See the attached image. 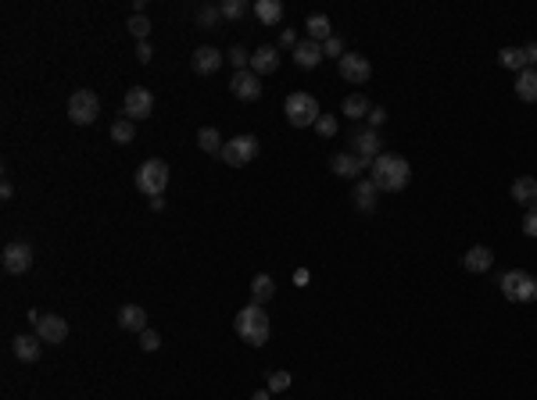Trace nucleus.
<instances>
[{
  "mask_svg": "<svg viewBox=\"0 0 537 400\" xmlns=\"http://www.w3.org/2000/svg\"><path fill=\"white\" fill-rule=\"evenodd\" d=\"M29 322L36 325V336H40L44 343H51V347H58V343H65V339H69V322H65L61 314L29 311Z\"/></svg>",
  "mask_w": 537,
  "mask_h": 400,
  "instance_id": "423d86ee",
  "label": "nucleus"
},
{
  "mask_svg": "<svg viewBox=\"0 0 537 400\" xmlns=\"http://www.w3.org/2000/svg\"><path fill=\"white\" fill-rule=\"evenodd\" d=\"M140 347L151 354V350H158V347H161V336H158L154 329H144V332H140Z\"/></svg>",
  "mask_w": 537,
  "mask_h": 400,
  "instance_id": "e433bc0d",
  "label": "nucleus"
},
{
  "mask_svg": "<svg viewBox=\"0 0 537 400\" xmlns=\"http://www.w3.org/2000/svg\"><path fill=\"white\" fill-rule=\"evenodd\" d=\"M251 400H268V389H258V393H254Z\"/></svg>",
  "mask_w": 537,
  "mask_h": 400,
  "instance_id": "a18cd8bd",
  "label": "nucleus"
},
{
  "mask_svg": "<svg viewBox=\"0 0 537 400\" xmlns=\"http://www.w3.org/2000/svg\"><path fill=\"white\" fill-rule=\"evenodd\" d=\"M222 51H215V47H197L194 51V58H190V65H194V72L197 76H211V72H219L222 68Z\"/></svg>",
  "mask_w": 537,
  "mask_h": 400,
  "instance_id": "2eb2a0df",
  "label": "nucleus"
},
{
  "mask_svg": "<svg viewBox=\"0 0 537 400\" xmlns=\"http://www.w3.org/2000/svg\"><path fill=\"white\" fill-rule=\"evenodd\" d=\"M294 61H298V68H319L323 47H319L316 40H301V43L294 47Z\"/></svg>",
  "mask_w": 537,
  "mask_h": 400,
  "instance_id": "aec40b11",
  "label": "nucleus"
},
{
  "mask_svg": "<svg viewBox=\"0 0 537 400\" xmlns=\"http://www.w3.org/2000/svg\"><path fill=\"white\" fill-rule=\"evenodd\" d=\"M523 54H526V68H533V65H537V43H526Z\"/></svg>",
  "mask_w": 537,
  "mask_h": 400,
  "instance_id": "79ce46f5",
  "label": "nucleus"
},
{
  "mask_svg": "<svg viewBox=\"0 0 537 400\" xmlns=\"http://www.w3.org/2000/svg\"><path fill=\"white\" fill-rule=\"evenodd\" d=\"M233 329H236V336H240L244 343L265 347V343H268V314H265V307H261V304L240 307L236 318H233Z\"/></svg>",
  "mask_w": 537,
  "mask_h": 400,
  "instance_id": "f03ea898",
  "label": "nucleus"
},
{
  "mask_svg": "<svg viewBox=\"0 0 537 400\" xmlns=\"http://www.w3.org/2000/svg\"><path fill=\"white\" fill-rule=\"evenodd\" d=\"M316 133H319V136H337V118H333V115H319Z\"/></svg>",
  "mask_w": 537,
  "mask_h": 400,
  "instance_id": "c9c22d12",
  "label": "nucleus"
},
{
  "mask_svg": "<svg viewBox=\"0 0 537 400\" xmlns=\"http://www.w3.org/2000/svg\"><path fill=\"white\" fill-rule=\"evenodd\" d=\"M219 158L229 168H244V165H251L258 158V140L254 136H233V140H226V147H222Z\"/></svg>",
  "mask_w": 537,
  "mask_h": 400,
  "instance_id": "6e6552de",
  "label": "nucleus"
},
{
  "mask_svg": "<svg viewBox=\"0 0 537 400\" xmlns=\"http://www.w3.org/2000/svg\"><path fill=\"white\" fill-rule=\"evenodd\" d=\"M355 154L362 158V161H376L383 150H380V136H376V129H366V133H355Z\"/></svg>",
  "mask_w": 537,
  "mask_h": 400,
  "instance_id": "f3484780",
  "label": "nucleus"
},
{
  "mask_svg": "<svg viewBox=\"0 0 537 400\" xmlns=\"http://www.w3.org/2000/svg\"><path fill=\"white\" fill-rule=\"evenodd\" d=\"M516 97L526 104H537V68H523L516 76Z\"/></svg>",
  "mask_w": 537,
  "mask_h": 400,
  "instance_id": "412c9836",
  "label": "nucleus"
},
{
  "mask_svg": "<svg viewBox=\"0 0 537 400\" xmlns=\"http://www.w3.org/2000/svg\"><path fill=\"white\" fill-rule=\"evenodd\" d=\"M462 265H466L469 272H487V268L494 265V250H491V247H469L466 257H462Z\"/></svg>",
  "mask_w": 537,
  "mask_h": 400,
  "instance_id": "4be33fe9",
  "label": "nucleus"
},
{
  "mask_svg": "<svg viewBox=\"0 0 537 400\" xmlns=\"http://www.w3.org/2000/svg\"><path fill=\"white\" fill-rule=\"evenodd\" d=\"M276 297V282H273V275H254V282H251V304H265V300H273Z\"/></svg>",
  "mask_w": 537,
  "mask_h": 400,
  "instance_id": "393cba45",
  "label": "nucleus"
},
{
  "mask_svg": "<svg viewBox=\"0 0 537 400\" xmlns=\"http://www.w3.org/2000/svg\"><path fill=\"white\" fill-rule=\"evenodd\" d=\"M337 72H341V79H344V83L366 86V83H369V76H373V65H369L362 54H344V58L337 61Z\"/></svg>",
  "mask_w": 537,
  "mask_h": 400,
  "instance_id": "9d476101",
  "label": "nucleus"
},
{
  "mask_svg": "<svg viewBox=\"0 0 537 400\" xmlns=\"http://www.w3.org/2000/svg\"><path fill=\"white\" fill-rule=\"evenodd\" d=\"M0 265H4V272L8 275H22V272H29L33 268V247L29 243H8L4 247V254H0Z\"/></svg>",
  "mask_w": 537,
  "mask_h": 400,
  "instance_id": "1a4fd4ad",
  "label": "nucleus"
},
{
  "mask_svg": "<svg viewBox=\"0 0 537 400\" xmlns=\"http://www.w3.org/2000/svg\"><path fill=\"white\" fill-rule=\"evenodd\" d=\"M254 15L261 26H276L283 19V4L280 0H254Z\"/></svg>",
  "mask_w": 537,
  "mask_h": 400,
  "instance_id": "b1692460",
  "label": "nucleus"
},
{
  "mask_svg": "<svg viewBox=\"0 0 537 400\" xmlns=\"http://www.w3.org/2000/svg\"><path fill=\"white\" fill-rule=\"evenodd\" d=\"M133 136H136L133 118H119V122L111 125V140H115V143H133Z\"/></svg>",
  "mask_w": 537,
  "mask_h": 400,
  "instance_id": "2f4dec72",
  "label": "nucleus"
},
{
  "mask_svg": "<svg viewBox=\"0 0 537 400\" xmlns=\"http://www.w3.org/2000/svg\"><path fill=\"white\" fill-rule=\"evenodd\" d=\"M165 186H169V165L161 158H147L136 168V190L144 197H165Z\"/></svg>",
  "mask_w": 537,
  "mask_h": 400,
  "instance_id": "20e7f679",
  "label": "nucleus"
},
{
  "mask_svg": "<svg viewBox=\"0 0 537 400\" xmlns=\"http://www.w3.org/2000/svg\"><path fill=\"white\" fill-rule=\"evenodd\" d=\"M369 179L376 183L380 193H401L408 186V179H412V165L405 158H398V154H380L373 161V168H369Z\"/></svg>",
  "mask_w": 537,
  "mask_h": 400,
  "instance_id": "f257e3e1",
  "label": "nucleus"
},
{
  "mask_svg": "<svg viewBox=\"0 0 537 400\" xmlns=\"http://www.w3.org/2000/svg\"><path fill=\"white\" fill-rule=\"evenodd\" d=\"M291 386V375L287 371H273V375H268V389H273V393H280V389H287Z\"/></svg>",
  "mask_w": 537,
  "mask_h": 400,
  "instance_id": "4c0bfd02",
  "label": "nucleus"
},
{
  "mask_svg": "<svg viewBox=\"0 0 537 400\" xmlns=\"http://www.w3.org/2000/svg\"><path fill=\"white\" fill-rule=\"evenodd\" d=\"M283 115H287V122L294 125V129H308V125H316L319 122V101L312 97V93H305V90H298V93H291L287 97V104H283Z\"/></svg>",
  "mask_w": 537,
  "mask_h": 400,
  "instance_id": "7ed1b4c3",
  "label": "nucleus"
},
{
  "mask_svg": "<svg viewBox=\"0 0 537 400\" xmlns=\"http://www.w3.org/2000/svg\"><path fill=\"white\" fill-rule=\"evenodd\" d=\"M512 200L523 204L526 211L537 207V179H533V175H519V179L512 183Z\"/></svg>",
  "mask_w": 537,
  "mask_h": 400,
  "instance_id": "6ab92c4d",
  "label": "nucleus"
},
{
  "mask_svg": "<svg viewBox=\"0 0 537 400\" xmlns=\"http://www.w3.org/2000/svg\"><path fill=\"white\" fill-rule=\"evenodd\" d=\"M151 58H154V51H151V43H147V40H144V43H136V61H144V65H147Z\"/></svg>",
  "mask_w": 537,
  "mask_h": 400,
  "instance_id": "a19ab883",
  "label": "nucleus"
},
{
  "mask_svg": "<svg viewBox=\"0 0 537 400\" xmlns=\"http://www.w3.org/2000/svg\"><path fill=\"white\" fill-rule=\"evenodd\" d=\"M119 325H122L126 332H144V329H147V311H144L140 304H122V307H119Z\"/></svg>",
  "mask_w": 537,
  "mask_h": 400,
  "instance_id": "a211bd4d",
  "label": "nucleus"
},
{
  "mask_svg": "<svg viewBox=\"0 0 537 400\" xmlns=\"http://www.w3.org/2000/svg\"><path fill=\"white\" fill-rule=\"evenodd\" d=\"M366 122H369V129H380V125H383V122H387V111H383V108H376V104H373V111H369V118H366Z\"/></svg>",
  "mask_w": 537,
  "mask_h": 400,
  "instance_id": "58836bf2",
  "label": "nucleus"
},
{
  "mask_svg": "<svg viewBox=\"0 0 537 400\" xmlns=\"http://www.w3.org/2000/svg\"><path fill=\"white\" fill-rule=\"evenodd\" d=\"M276 68H280V51H276V47L265 43V47H258V51L251 54V72H254V76H273Z\"/></svg>",
  "mask_w": 537,
  "mask_h": 400,
  "instance_id": "dca6fc26",
  "label": "nucleus"
},
{
  "mask_svg": "<svg viewBox=\"0 0 537 400\" xmlns=\"http://www.w3.org/2000/svg\"><path fill=\"white\" fill-rule=\"evenodd\" d=\"M498 65L519 76V72L526 68V54H523V47H505V51L498 54Z\"/></svg>",
  "mask_w": 537,
  "mask_h": 400,
  "instance_id": "bb28decb",
  "label": "nucleus"
},
{
  "mask_svg": "<svg viewBox=\"0 0 537 400\" xmlns=\"http://www.w3.org/2000/svg\"><path fill=\"white\" fill-rule=\"evenodd\" d=\"M498 286H501L505 300H516V304H530V300H537V279H533L530 272H523V268L505 272Z\"/></svg>",
  "mask_w": 537,
  "mask_h": 400,
  "instance_id": "39448f33",
  "label": "nucleus"
},
{
  "mask_svg": "<svg viewBox=\"0 0 537 400\" xmlns=\"http://www.w3.org/2000/svg\"><path fill=\"white\" fill-rule=\"evenodd\" d=\"M376 193H380V190H376L373 179H358V183H355V207H358V211H373V207H376Z\"/></svg>",
  "mask_w": 537,
  "mask_h": 400,
  "instance_id": "5701e85b",
  "label": "nucleus"
},
{
  "mask_svg": "<svg viewBox=\"0 0 537 400\" xmlns=\"http://www.w3.org/2000/svg\"><path fill=\"white\" fill-rule=\"evenodd\" d=\"M344 54H348V51H344V40H341V36H330V40L323 43V58H337V61H341Z\"/></svg>",
  "mask_w": 537,
  "mask_h": 400,
  "instance_id": "f704fd0d",
  "label": "nucleus"
},
{
  "mask_svg": "<svg viewBox=\"0 0 537 400\" xmlns=\"http://www.w3.org/2000/svg\"><path fill=\"white\" fill-rule=\"evenodd\" d=\"M341 111L348 115V118H369V111H373V104H369V97L366 93H351V97H344V104H341Z\"/></svg>",
  "mask_w": 537,
  "mask_h": 400,
  "instance_id": "a878e982",
  "label": "nucleus"
},
{
  "mask_svg": "<svg viewBox=\"0 0 537 400\" xmlns=\"http://www.w3.org/2000/svg\"><path fill=\"white\" fill-rule=\"evenodd\" d=\"M126 29H129V33H133V36H136V43H144V40H147V36H151V22H147V19H144V15H133V19H129V26H126Z\"/></svg>",
  "mask_w": 537,
  "mask_h": 400,
  "instance_id": "473e14b6",
  "label": "nucleus"
},
{
  "mask_svg": "<svg viewBox=\"0 0 537 400\" xmlns=\"http://www.w3.org/2000/svg\"><path fill=\"white\" fill-rule=\"evenodd\" d=\"M97 115H101V101L94 90H76L69 97V118L76 125H90V122H97Z\"/></svg>",
  "mask_w": 537,
  "mask_h": 400,
  "instance_id": "0eeeda50",
  "label": "nucleus"
},
{
  "mask_svg": "<svg viewBox=\"0 0 537 400\" xmlns=\"http://www.w3.org/2000/svg\"><path fill=\"white\" fill-rule=\"evenodd\" d=\"M11 350H15V357H19V361L33 364V361H40V354H44V339H40L36 332H22V336H15Z\"/></svg>",
  "mask_w": 537,
  "mask_h": 400,
  "instance_id": "4468645a",
  "label": "nucleus"
},
{
  "mask_svg": "<svg viewBox=\"0 0 537 400\" xmlns=\"http://www.w3.org/2000/svg\"><path fill=\"white\" fill-rule=\"evenodd\" d=\"M523 232H526V236H537V207H530V211H526V218H523Z\"/></svg>",
  "mask_w": 537,
  "mask_h": 400,
  "instance_id": "ea45409f",
  "label": "nucleus"
},
{
  "mask_svg": "<svg viewBox=\"0 0 537 400\" xmlns=\"http://www.w3.org/2000/svg\"><path fill=\"white\" fill-rule=\"evenodd\" d=\"M0 197H4V200H11V197H15V190H11V183H8V179H4V186H0Z\"/></svg>",
  "mask_w": 537,
  "mask_h": 400,
  "instance_id": "c03bdc74",
  "label": "nucleus"
},
{
  "mask_svg": "<svg viewBox=\"0 0 537 400\" xmlns=\"http://www.w3.org/2000/svg\"><path fill=\"white\" fill-rule=\"evenodd\" d=\"M226 58H229V65H233L236 72H247V68H251V54H247L244 47H233Z\"/></svg>",
  "mask_w": 537,
  "mask_h": 400,
  "instance_id": "72a5a7b5",
  "label": "nucleus"
},
{
  "mask_svg": "<svg viewBox=\"0 0 537 400\" xmlns=\"http://www.w3.org/2000/svg\"><path fill=\"white\" fill-rule=\"evenodd\" d=\"M151 111H154L151 90L129 86V90H126V101H122V115H126V118H151Z\"/></svg>",
  "mask_w": 537,
  "mask_h": 400,
  "instance_id": "9b49d317",
  "label": "nucleus"
},
{
  "mask_svg": "<svg viewBox=\"0 0 537 400\" xmlns=\"http://www.w3.org/2000/svg\"><path fill=\"white\" fill-rule=\"evenodd\" d=\"M298 43H301V40H298L294 33H283V36H280V47H291V51H294Z\"/></svg>",
  "mask_w": 537,
  "mask_h": 400,
  "instance_id": "37998d69",
  "label": "nucleus"
},
{
  "mask_svg": "<svg viewBox=\"0 0 537 400\" xmlns=\"http://www.w3.org/2000/svg\"><path fill=\"white\" fill-rule=\"evenodd\" d=\"M229 90H233V97H240V101H258V97H261V76H254L251 68H247V72H233Z\"/></svg>",
  "mask_w": 537,
  "mask_h": 400,
  "instance_id": "ddd939ff",
  "label": "nucleus"
},
{
  "mask_svg": "<svg viewBox=\"0 0 537 400\" xmlns=\"http://www.w3.org/2000/svg\"><path fill=\"white\" fill-rule=\"evenodd\" d=\"M219 22H222L219 4H204V8H197V26H201V29H215Z\"/></svg>",
  "mask_w": 537,
  "mask_h": 400,
  "instance_id": "7c9ffc66",
  "label": "nucleus"
},
{
  "mask_svg": "<svg viewBox=\"0 0 537 400\" xmlns=\"http://www.w3.org/2000/svg\"><path fill=\"white\" fill-rule=\"evenodd\" d=\"M330 168L341 175V179H362L373 165L369 161H362L358 154H348V150H337L333 158H330Z\"/></svg>",
  "mask_w": 537,
  "mask_h": 400,
  "instance_id": "f8f14e48",
  "label": "nucleus"
},
{
  "mask_svg": "<svg viewBox=\"0 0 537 400\" xmlns=\"http://www.w3.org/2000/svg\"><path fill=\"white\" fill-rule=\"evenodd\" d=\"M305 29H308V40H316V43H319V40L326 43V40L333 36V29H330V19H326V15H312Z\"/></svg>",
  "mask_w": 537,
  "mask_h": 400,
  "instance_id": "c85d7f7f",
  "label": "nucleus"
},
{
  "mask_svg": "<svg viewBox=\"0 0 537 400\" xmlns=\"http://www.w3.org/2000/svg\"><path fill=\"white\" fill-rule=\"evenodd\" d=\"M247 11H251L247 0H222V4H219V15H222L226 22H240Z\"/></svg>",
  "mask_w": 537,
  "mask_h": 400,
  "instance_id": "c756f323",
  "label": "nucleus"
},
{
  "mask_svg": "<svg viewBox=\"0 0 537 400\" xmlns=\"http://www.w3.org/2000/svg\"><path fill=\"white\" fill-rule=\"evenodd\" d=\"M197 147L204 150V154H222V136H219V129H211V125H204L201 133H197Z\"/></svg>",
  "mask_w": 537,
  "mask_h": 400,
  "instance_id": "cd10ccee",
  "label": "nucleus"
}]
</instances>
